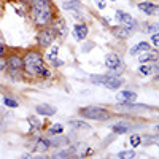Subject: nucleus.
<instances>
[{
  "label": "nucleus",
  "instance_id": "nucleus-5",
  "mask_svg": "<svg viewBox=\"0 0 159 159\" xmlns=\"http://www.w3.org/2000/svg\"><path fill=\"white\" fill-rule=\"evenodd\" d=\"M54 40H56V29L54 27H52V29L43 27L42 30L38 32V35H37V42H38V45L42 48L51 46L52 43H54Z\"/></svg>",
  "mask_w": 159,
  "mask_h": 159
},
{
  "label": "nucleus",
  "instance_id": "nucleus-28",
  "mask_svg": "<svg viewBox=\"0 0 159 159\" xmlns=\"http://www.w3.org/2000/svg\"><path fill=\"white\" fill-rule=\"evenodd\" d=\"M7 51V45H5V40H3V35L0 32V56H3Z\"/></svg>",
  "mask_w": 159,
  "mask_h": 159
},
{
  "label": "nucleus",
  "instance_id": "nucleus-13",
  "mask_svg": "<svg viewBox=\"0 0 159 159\" xmlns=\"http://www.w3.org/2000/svg\"><path fill=\"white\" fill-rule=\"evenodd\" d=\"M86 35H88L86 24H75V27H73V37H75V40H84Z\"/></svg>",
  "mask_w": 159,
  "mask_h": 159
},
{
  "label": "nucleus",
  "instance_id": "nucleus-2",
  "mask_svg": "<svg viewBox=\"0 0 159 159\" xmlns=\"http://www.w3.org/2000/svg\"><path fill=\"white\" fill-rule=\"evenodd\" d=\"M22 64H24V73L30 76H42V78L49 76V70L45 65L43 56L38 51H27L22 56Z\"/></svg>",
  "mask_w": 159,
  "mask_h": 159
},
{
  "label": "nucleus",
  "instance_id": "nucleus-38",
  "mask_svg": "<svg viewBox=\"0 0 159 159\" xmlns=\"http://www.w3.org/2000/svg\"><path fill=\"white\" fill-rule=\"evenodd\" d=\"M16 2H21V3H29V0H16Z\"/></svg>",
  "mask_w": 159,
  "mask_h": 159
},
{
  "label": "nucleus",
  "instance_id": "nucleus-27",
  "mask_svg": "<svg viewBox=\"0 0 159 159\" xmlns=\"http://www.w3.org/2000/svg\"><path fill=\"white\" fill-rule=\"evenodd\" d=\"M147 30H148L150 34H159V24H156V22L148 24V25H147Z\"/></svg>",
  "mask_w": 159,
  "mask_h": 159
},
{
  "label": "nucleus",
  "instance_id": "nucleus-24",
  "mask_svg": "<svg viewBox=\"0 0 159 159\" xmlns=\"http://www.w3.org/2000/svg\"><path fill=\"white\" fill-rule=\"evenodd\" d=\"M27 121H29V123H30V126H32V132H34L35 129H40V126H42L40 119H37L35 116H29V118H27Z\"/></svg>",
  "mask_w": 159,
  "mask_h": 159
},
{
  "label": "nucleus",
  "instance_id": "nucleus-23",
  "mask_svg": "<svg viewBox=\"0 0 159 159\" xmlns=\"http://www.w3.org/2000/svg\"><path fill=\"white\" fill-rule=\"evenodd\" d=\"M54 29H57L59 30V34L61 35H67V27H65V21H57L56 22V25H54Z\"/></svg>",
  "mask_w": 159,
  "mask_h": 159
},
{
  "label": "nucleus",
  "instance_id": "nucleus-32",
  "mask_svg": "<svg viewBox=\"0 0 159 159\" xmlns=\"http://www.w3.org/2000/svg\"><path fill=\"white\" fill-rule=\"evenodd\" d=\"M72 124H73L75 127H81V129H89V126H88V124H84L83 121H72Z\"/></svg>",
  "mask_w": 159,
  "mask_h": 159
},
{
  "label": "nucleus",
  "instance_id": "nucleus-41",
  "mask_svg": "<svg viewBox=\"0 0 159 159\" xmlns=\"http://www.w3.org/2000/svg\"><path fill=\"white\" fill-rule=\"evenodd\" d=\"M111 2H113V0H111Z\"/></svg>",
  "mask_w": 159,
  "mask_h": 159
},
{
  "label": "nucleus",
  "instance_id": "nucleus-10",
  "mask_svg": "<svg viewBox=\"0 0 159 159\" xmlns=\"http://www.w3.org/2000/svg\"><path fill=\"white\" fill-rule=\"evenodd\" d=\"M105 65H107V69L115 70L121 65V59H119V56L115 54V52H110V54H107V57H105Z\"/></svg>",
  "mask_w": 159,
  "mask_h": 159
},
{
  "label": "nucleus",
  "instance_id": "nucleus-15",
  "mask_svg": "<svg viewBox=\"0 0 159 159\" xmlns=\"http://www.w3.org/2000/svg\"><path fill=\"white\" fill-rule=\"evenodd\" d=\"M148 49H150V43L140 42V43H137L135 46H132L129 52H130L132 56H135V54H139V52H145V51H148Z\"/></svg>",
  "mask_w": 159,
  "mask_h": 159
},
{
  "label": "nucleus",
  "instance_id": "nucleus-30",
  "mask_svg": "<svg viewBox=\"0 0 159 159\" xmlns=\"http://www.w3.org/2000/svg\"><path fill=\"white\" fill-rule=\"evenodd\" d=\"M134 156H135V153L132 151V150L130 151H121V153L118 154V157H134Z\"/></svg>",
  "mask_w": 159,
  "mask_h": 159
},
{
  "label": "nucleus",
  "instance_id": "nucleus-34",
  "mask_svg": "<svg viewBox=\"0 0 159 159\" xmlns=\"http://www.w3.org/2000/svg\"><path fill=\"white\" fill-rule=\"evenodd\" d=\"M151 42H153V45L159 46V34H151Z\"/></svg>",
  "mask_w": 159,
  "mask_h": 159
},
{
  "label": "nucleus",
  "instance_id": "nucleus-36",
  "mask_svg": "<svg viewBox=\"0 0 159 159\" xmlns=\"http://www.w3.org/2000/svg\"><path fill=\"white\" fill-rule=\"evenodd\" d=\"M96 2H97V7L100 10H105V0H96Z\"/></svg>",
  "mask_w": 159,
  "mask_h": 159
},
{
  "label": "nucleus",
  "instance_id": "nucleus-20",
  "mask_svg": "<svg viewBox=\"0 0 159 159\" xmlns=\"http://www.w3.org/2000/svg\"><path fill=\"white\" fill-rule=\"evenodd\" d=\"M49 143H51V147H61V145L69 143V140L64 139V137H51L49 139Z\"/></svg>",
  "mask_w": 159,
  "mask_h": 159
},
{
  "label": "nucleus",
  "instance_id": "nucleus-1",
  "mask_svg": "<svg viewBox=\"0 0 159 159\" xmlns=\"http://www.w3.org/2000/svg\"><path fill=\"white\" fill-rule=\"evenodd\" d=\"M56 8L51 0H29V16L37 27H46L54 19Z\"/></svg>",
  "mask_w": 159,
  "mask_h": 159
},
{
  "label": "nucleus",
  "instance_id": "nucleus-31",
  "mask_svg": "<svg viewBox=\"0 0 159 159\" xmlns=\"http://www.w3.org/2000/svg\"><path fill=\"white\" fill-rule=\"evenodd\" d=\"M153 72V69L150 67V65H143V67H140V73H143V75H150Z\"/></svg>",
  "mask_w": 159,
  "mask_h": 159
},
{
  "label": "nucleus",
  "instance_id": "nucleus-33",
  "mask_svg": "<svg viewBox=\"0 0 159 159\" xmlns=\"http://www.w3.org/2000/svg\"><path fill=\"white\" fill-rule=\"evenodd\" d=\"M69 156H72V153H70V151H67V150L59 151V153L56 154V157H69Z\"/></svg>",
  "mask_w": 159,
  "mask_h": 159
},
{
  "label": "nucleus",
  "instance_id": "nucleus-9",
  "mask_svg": "<svg viewBox=\"0 0 159 159\" xmlns=\"http://www.w3.org/2000/svg\"><path fill=\"white\" fill-rule=\"evenodd\" d=\"M139 10L143 11L145 15H148V16H159V5L151 3V2H140Z\"/></svg>",
  "mask_w": 159,
  "mask_h": 159
},
{
  "label": "nucleus",
  "instance_id": "nucleus-37",
  "mask_svg": "<svg viewBox=\"0 0 159 159\" xmlns=\"http://www.w3.org/2000/svg\"><path fill=\"white\" fill-rule=\"evenodd\" d=\"M92 46H94V43H89V45H84V46H83V52H88L89 49H92Z\"/></svg>",
  "mask_w": 159,
  "mask_h": 159
},
{
  "label": "nucleus",
  "instance_id": "nucleus-3",
  "mask_svg": "<svg viewBox=\"0 0 159 159\" xmlns=\"http://www.w3.org/2000/svg\"><path fill=\"white\" fill-rule=\"evenodd\" d=\"M80 115L88 118V119H96V121H107L111 116L108 110H105L102 107H96V105H89V107H83L80 110Z\"/></svg>",
  "mask_w": 159,
  "mask_h": 159
},
{
  "label": "nucleus",
  "instance_id": "nucleus-19",
  "mask_svg": "<svg viewBox=\"0 0 159 159\" xmlns=\"http://www.w3.org/2000/svg\"><path fill=\"white\" fill-rule=\"evenodd\" d=\"M113 34L116 37H119V38H127L130 35V30L127 27H124V25H118V27L113 29Z\"/></svg>",
  "mask_w": 159,
  "mask_h": 159
},
{
  "label": "nucleus",
  "instance_id": "nucleus-16",
  "mask_svg": "<svg viewBox=\"0 0 159 159\" xmlns=\"http://www.w3.org/2000/svg\"><path fill=\"white\" fill-rule=\"evenodd\" d=\"M156 59H157V51H151V49L145 51V54L139 56V61H140L142 64H147V62H150V61H156Z\"/></svg>",
  "mask_w": 159,
  "mask_h": 159
},
{
  "label": "nucleus",
  "instance_id": "nucleus-39",
  "mask_svg": "<svg viewBox=\"0 0 159 159\" xmlns=\"http://www.w3.org/2000/svg\"><path fill=\"white\" fill-rule=\"evenodd\" d=\"M156 80H157V81H159V75H157V78H156Z\"/></svg>",
  "mask_w": 159,
  "mask_h": 159
},
{
  "label": "nucleus",
  "instance_id": "nucleus-40",
  "mask_svg": "<svg viewBox=\"0 0 159 159\" xmlns=\"http://www.w3.org/2000/svg\"><path fill=\"white\" fill-rule=\"evenodd\" d=\"M156 129H157V130H159V126H156Z\"/></svg>",
  "mask_w": 159,
  "mask_h": 159
},
{
  "label": "nucleus",
  "instance_id": "nucleus-6",
  "mask_svg": "<svg viewBox=\"0 0 159 159\" xmlns=\"http://www.w3.org/2000/svg\"><path fill=\"white\" fill-rule=\"evenodd\" d=\"M115 16H116L118 22H121V25L127 27L129 30L137 29V21H135L134 18H132L130 15H127V13H124V11H121V10H118V11L115 13Z\"/></svg>",
  "mask_w": 159,
  "mask_h": 159
},
{
  "label": "nucleus",
  "instance_id": "nucleus-26",
  "mask_svg": "<svg viewBox=\"0 0 159 159\" xmlns=\"http://www.w3.org/2000/svg\"><path fill=\"white\" fill-rule=\"evenodd\" d=\"M3 103L7 105V107H10V108H16L18 107V102L15 99H11V97H5L3 99Z\"/></svg>",
  "mask_w": 159,
  "mask_h": 159
},
{
  "label": "nucleus",
  "instance_id": "nucleus-21",
  "mask_svg": "<svg viewBox=\"0 0 159 159\" xmlns=\"http://www.w3.org/2000/svg\"><path fill=\"white\" fill-rule=\"evenodd\" d=\"M130 127L126 124V123H119V124H115L113 126V130H115V134H124V132H127Z\"/></svg>",
  "mask_w": 159,
  "mask_h": 159
},
{
  "label": "nucleus",
  "instance_id": "nucleus-35",
  "mask_svg": "<svg viewBox=\"0 0 159 159\" xmlns=\"http://www.w3.org/2000/svg\"><path fill=\"white\" fill-rule=\"evenodd\" d=\"M5 69H7V59L0 56V70H5Z\"/></svg>",
  "mask_w": 159,
  "mask_h": 159
},
{
  "label": "nucleus",
  "instance_id": "nucleus-22",
  "mask_svg": "<svg viewBox=\"0 0 159 159\" xmlns=\"http://www.w3.org/2000/svg\"><path fill=\"white\" fill-rule=\"evenodd\" d=\"M62 132H64V126L59 124V123H56L54 126L49 127V134L51 135H57V134H62Z\"/></svg>",
  "mask_w": 159,
  "mask_h": 159
},
{
  "label": "nucleus",
  "instance_id": "nucleus-11",
  "mask_svg": "<svg viewBox=\"0 0 159 159\" xmlns=\"http://www.w3.org/2000/svg\"><path fill=\"white\" fill-rule=\"evenodd\" d=\"M116 99H118L119 103H129V102H134L137 99V94H135V92H132V91H121L116 96Z\"/></svg>",
  "mask_w": 159,
  "mask_h": 159
},
{
  "label": "nucleus",
  "instance_id": "nucleus-25",
  "mask_svg": "<svg viewBox=\"0 0 159 159\" xmlns=\"http://www.w3.org/2000/svg\"><path fill=\"white\" fill-rule=\"evenodd\" d=\"M105 76H107V75H92L89 80H91V83H94V84H102Z\"/></svg>",
  "mask_w": 159,
  "mask_h": 159
},
{
  "label": "nucleus",
  "instance_id": "nucleus-14",
  "mask_svg": "<svg viewBox=\"0 0 159 159\" xmlns=\"http://www.w3.org/2000/svg\"><path fill=\"white\" fill-rule=\"evenodd\" d=\"M51 147V143H49V139H38L34 145V150L32 151H38V153H45L48 151Z\"/></svg>",
  "mask_w": 159,
  "mask_h": 159
},
{
  "label": "nucleus",
  "instance_id": "nucleus-17",
  "mask_svg": "<svg viewBox=\"0 0 159 159\" xmlns=\"http://www.w3.org/2000/svg\"><path fill=\"white\" fill-rule=\"evenodd\" d=\"M48 61H49V64L56 65V67H59V65H62V64H64L61 59H57V46H52L51 52L48 54Z\"/></svg>",
  "mask_w": 159,
  "mask_h": 159
},
{
  "label": "nucleus",
  "instance_id": "nucleus-7",
  "mask_svg": "<svg viewBox=\"0 0 159 159\" xmlns=\"http://www.w3.org/2000/svg\"><path fill=\"white\" fill-rule=\"evenodd\" d=\"M116 110L124 111V113H142V111H148L150 107H147V105H134L132 102H129V103H121V105H118Z\"/></svg>",
  "mask_w": 159,
  "mask_h": 159
},
{
  "label": "nucleus",
  "instance_id": "nucleus-8",
  "mask_svg": "<svg viewBox=\"0 0 159 159\" xmlns=\"http://www.w3.org/2000/svg\"><path fill=\"white\" fill-rule=\"evenodd\" d=\"M102 84L107 86L108 89H118V88H121V86L124 84V80L119 78L118 75H107Z\"/></svg>",
  "mask_w": 159,
  "mask_h": 159
},
{
  "label": "nucleus",
  "instance_id": "nucleus-18",
  "mask_svg": "<svg viewBox=\"0 0 159 159\" xmlns=\"http://www.w3.org/2000/svg\"><path fill=\"white\" fill-rule=\"evenodd\" d=\"M64 10H69V11H78L81 8V3H80V0H67V2H64Z\"/></svg>",
  "mask_w": 159,
  "mask_h": 159
},
{
  "label": "nucleus",
  "instance_id": "nucleus-12",
  "mask_svg": "<svg viewBox=\"0 0 159 159\" xmlns=\"http://www.w3.org/2000/svg\"><path fill=\"white\" fill-rule=\"evenodd\" d=\"M37 113L38 115H45V116H52L56 113V107H52V105H48V103H40L35 107Z\"/></svg>",
  "mask_w": 159,
  "mask_h": 159
},
{
  "label": "nucleus",
  "instance_id": "nucleus-4",
  "mask_svg": "<svg viewBox=\"0 0 159 159\" xmlns=\"http://www.w3.org/2000/svg\"><path fill=\"white\" fill-rule=\"evenodd\" d=\"M7 72L10 73V76H16L19 73H24V64H22V57L19 54H11L7 59Z\"/></svg>",
  "mask_w": 159,
  "mask_h": 159
},
{
  "label": "nucleus",
  "instance_id": "nucleus-29",
  "mask_svg": "<svg viewBox=\"0 0 159 159\" xmlns=\"http://www.w3.org/2000/svg\"><path fill=\"white\" fill-rule=\"evenodd\" d=\"M140 142H142L140 135H132V137H130V145H132V147H139Z\"/></svg>",
  "mask_w": 159,
  "mask_h": 159
}]
</instances>
